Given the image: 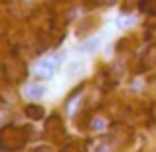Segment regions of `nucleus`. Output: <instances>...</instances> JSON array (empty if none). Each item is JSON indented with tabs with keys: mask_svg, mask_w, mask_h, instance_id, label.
<instances>
[{
	"mask_svg": "<svg viewBox=\"0 0 156 152\" xmlns=\"http://www.w3.org/2000/svg\"><path fill=\"white\" fill-rule=\"evenodd\" d=\"M28 140V134L24 133V129H18L14 125H8L2 129L0 133V146H2L6 152L12 150H20Z\"/></svg>",
	"mask_w": 156,
	"mask_h": 152,
	"instance_id": "obj_1",
	"label": "nucleus"
},
{
	"mask_svg": "<svg viewBox=\"0 0 156 152\" xmlns=\"http://www.w3.org/2000/svg\"><path fill=\"white\" fill-rule=\"evenodd\" d=\"M24 75H26V65L16 55H8L4 59V77L14 83V81H20Z\"/></svg>",
	"mask_w": 156,
	"mask_h": 152,
	"instance_id": "obj_2",
	"label": "nucleus"
},
{
	"mask_svg": "<svg viewBox=\"0 0 156 152\" xmlns=\"http://www.w3.org/2000/svg\"><path fill=\"white\" fill-rule=\"evenodd\" d=\"M34 73L40 79H50V77H53V73H55V63L51 59H42L40 63H36Z\"/></svg>",
	"mask_w": 156,
	"mask_h": 152,
	"instance_id": "obj_3",
	"label": "nucleus"
},
{
	"mask_svg": "<svg viewBox=\"0 0 156 152\" xmlns=\"http://www.w3.org/2000/svg\"><path fill=\"white\" fill-rule=\"evenodd\" d=\"M46 133L50 134L51 138H59L61 134H63V122H61V118L57 117V115L48 117V121H46Z\"/></svg>",
	"mask_w": 156,
	"mask_h": 152,
	"instance_id": "obj_4",
	"label": "nucleus"
},
{
	"mask_svg": "<svg viewBox=\"0 0 156 152\" xmlns=\"http://www.w3.org/2000/svg\"><path fill=\"white\" fill-rule=\"evenodd\" d=\"M115 133L111 134V138H113L115 142H117V146H125L126 142L133 138V130L129 129V126H122V125H117L115 126Z\"/></svg>",
	"mask_w": 156,
	"mask_h": 152,
	"instance_id": "obj_5",
	"label": "nucleus"
},
{
	"mask_svg": "<svg viewBox=\"0 0 156 152\" xmlns=\"http://www.w3.org/2000/svg\"><path fill=\"white\" fill-rule=\"evenodd\" d=\"M142 69H154L156 67V48H148L146 53L142 55Z\"/></svg>",
	"mask_w": 156,
	"mask_h": 152,
	"instance_id": "obj_6",
	"label": "nucleus"
},
{
	"mask_svg": "<svg viewBox=\"0 0 156 152\" xmlns=\"http://www.w3.org/2000/svg\"><path fill=\"white\" fill-rule=\"evenodd\" d=\"M91 28H97V18H85L83 22H79V26H77V36H85Z\"/></svg>",
	"mask_w": 156,
	"mask_h": 152,
	"instance_id": "obj_7",
	"label": "nucleus"
},
{
	"mask_svg": "<svg viewBox=\"0 0 156 152\" xmlns=\"http://www.w3.org/2000/svg\"><path fill=\"white\" fill-rule=\"evenodd\" d=\"M26 115L30 118H34V121H40V118L44 117V109L40 105H28L26 107Z\"/></svg>",
	"mask_w": 156,
	"mask_h": 152,
	"instance_id": "obj_8",
	"label": "nucleus"
},
{
	"mask_svg": "<svg viewBox=\"0 0 156 152\" xmlns=\"http://www.w3.org/2000/svg\"><path fill=\"white\" fill-rule=\"evenodd\" d=\"M44 93L46 91H44L42 85H28L26 87V97H30V99H40Z\"/></svg>",
	"mask_w": 156,
	"mask_h": 152,
	"instance_id": "obj_9",
	"label": "nucleus"
},
{
	"mask_svg": "<svg viewBox=\"0 0 156 152\" xmlns=\"http://www.w3.org/2000/svg\"><path fill=\"white\" fill-rule=\"evenodd\" d=\"M140 8L148 14L156 16V0H140Z\"/></svg>",
	"mask_w": 156,
	"mask_h": 152,
	"instance_id": "obj_10",
	"label": "nucleus"
},
{
	"mask_svg": "<svg viewBox=\"0 0 156 152\" xmlns=\"http://www.w3.org/2000/svg\"><path fill=\"white\" fill-rule=\"evenodd\" d=\"M61 152H83V146H81L77 140H69L67 144L61 148Z\"/></svg>",
	"mask_w": 156,
	"mask_h": 152,
	"instance_id": "obj_11",
	"label": "nucleus"
},
{
	"mask_svg": "<svg viewBox=\"0 0 156 152\" xmlns=\"http://www.w3.org/2000/svg\"><path fill=\"white\" fill-rule=\"evenodd\" d=\"M105 126H107V122L103 121V118H99V117L91 118V129H95V130H103Z\"/></svg>",
	"mask_w": 156,
	"mask_h": 152,
	"instance_id": "obj_12",
	"label": "nucleus"
},
{
	"mask_svg": "<svg viewBox=\"0 0 156 152\" xmlns=\"http://www.w3.org/2000/svg\"><path fill=\"white\" fill-rule=\"evenodd\" d=\"M81 67H83L81 63H71V65H69V69H67V75L69 77H75L77 73H81Z\"/></svg>",
	"mask_w": 156,
	"mask_h": 152,
	"instance_id": "obj_13",
	"label": "nucleus"
},
{
	"mask_svg": "<svg viewBox=\"0 0 156 152\" xmlns=\"http://www.w3.org/2000/svg\"><path fill=\"white\" fill-rule=\"evenodd\" d=\"M97 46H99V40L93 38V40H89L87 44H83V46H81V50H83V51H89V50H95Z\"/></svg>",
	"mask_w": 156,
	"mask_h": 152,
	"instance_id": "obj_14",
	"label": "nucleus"
},
{
	"mask_svg": "<svg viewBox=\"0 0 156 152\" xmlns=\"http://www.w3.org/2000/svg\"><path fill=\"white\" fill-rule=\"evenodd\" d=\"M93 152H109V148H107L105 142H97V144L93 146Z\"/></svg>",
	"mask_w": 156,
	"mask_h": 152,
	"instance_id": "obj_15",
	"label": "nucleus"
},
{
	"mask_svg": "<svg viewBox=\"0 0 156 152\" xmlns=\"http://www.w3.org/2000/svg\"><path fill=\"white\" fill-rule=\"evenodd\" d=\"M117 2H119V0H99L101 6H115Z\"/></svg>",
	"mask_w": 156,
	"mask_h": 152,
	"instance_id": "obj_16",
	"label": "nucleus"
},
{
	"mask_svg": "<svg viewBox=\"0 0 156 152\" xmlns=\"http://www.w3.org/2000/svg\"><path fill=\"white\" fill-rule=\"evenodd\" d=\"M38 152H51L50 148H46V146H42V148H38Z\"/></svg>",
	"mask_w": 156,
	"mask_h": 152,
	"instance_id": "obj_17",
	"label": "nucleus"
},
{
	"mask_svg": "<svg viewBox=\"0 0 156 152\" xmlns=\"http://www.w3.org/2000/svg\"><path fill=\"white\" fill-rule=\"evenodd\" d=\"M57 2H69V0H57Z\"/></svg>",
	"mask_w": 156,
	"mask_h": 152,
	"instance_id": "obj_18",
	"label": "nucleus"
}]
</instances>
